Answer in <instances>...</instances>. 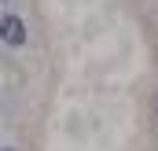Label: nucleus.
Returning <instances> with one entry per match:
<instances>
[{
	"mask_svg": "<svg viewBox=\"0 0 158 151\" xmlns=\"http://www.w3.org/2000/svg\"><path fill=\"white\" fill-rule=\"evenodd\" d=\"M0 37H4V44H7V48H19V44L26 41L22 19H19V15H4V19H0Z\"/></svg>",
	"mask_w": 158,
	"mask_h": 151,
	"instance_id": "obj_1",
	"label": "nucleus"
},
{
	"mask_svg": "<svg viewBox=\"0 0 158 151\" xmlns=\"http://www.w3.org/2000/svg\"><path fill=\"white\" fill-rule=\"evenodd\" d=\"M4 151H11V148H4Z\"/></svg>",
	"mask_w": 158,
	"mask_h": 151,
	"instance_id": "obj_2",
	"label": "nucleus"
}]
</instances>
